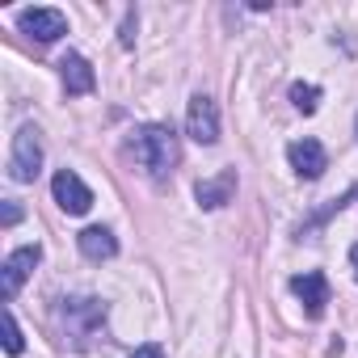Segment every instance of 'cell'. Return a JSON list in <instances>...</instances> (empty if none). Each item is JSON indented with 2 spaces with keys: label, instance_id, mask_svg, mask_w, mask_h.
I'll use <instances>...</instances> for the list:
<instances>
[{
  "label": "cell",
  "instance_id": "obj_1",
  "mask_svg": "<svg viewBox=\"0 0 358 358\" xmlns=\"http://www.w3.org/2000/svg\"><path fill=\"white\" fill-rule=\"evenodd\" d=\"M127 156L148 173V177H169L177 169V160H182V139H177V131L169 122H143L131 131L127 139Z\"/></svg>",
  "mask_w": 358,
  "mask_h": 358
},
{
  "label": "cell",
  "instance_id": "obj_2",
  "mask_svg": "<svg viewBox=\"0 0 358 358\" xmlns=\"http://www.w3.org/2000/svg\"><path fill=\"white\" fill-rule=\"evenodd\" d=\"M59 324H64V341L85 345V337H93L106 324V303L93 295H72L59 299Z\"/></svg>",
  "mask_w": 358,
  "mask_h": 358
},
{
  "label": "cell",
  "instance_id": "obj_3",
  "mask_svg": "<svg viewBox=\"0 0 358 358\" xmlns=\"http://www.w3.org/2000/svg\"><path fill=\"white\" fill-rule=\"evenodd\" d=\"M38 173H43V139H38V127L26 122V127H17L13 148H9V177L17 186H26Z\"/></svg>",
  "mask_w": 358,
  "mask_h": 358
},
{
  "label": "cell",
  "instance_id": "obj_4",
  "mask_svg": "<svg viewBox=\"0 0 358 358\" xmlns=\"http://www.w3.org/2000/svg\"><path fill=\"white\" fill-rule=\"evenodd\" d=\"M38 262H43V249H38V245H22V249H13V253L5 257V266H0V295H5V303L17 299L22 282L34 274Z\"/></svg>",
  "mask_w": 358,
  "mask_h": 358
},
{
  "label": "cell",
  "instance_id": "obj_5",
  "mask_svg": "<svg viewBox=\"0 0 358 358\" xmlns=\"http://www.w3.org/2000/svg\"><path fill=\"white\" fill-rule=\"evenodd\" d=\"M186 135L194 143H220V106L207 97V93H194L190 106H186Z\"/></svg>",
  "mask_w": 358,
  "mask_h": 358
},
{
  "label": "cell",
  "instance_id": "obj_6",
  "mask_svg": "<svg viewBox=\"0 0 358 358\" xmlns=\"http://www.w3.org/2000/svg\"><path fill=\"white\" fill-rule=\"evenodd\" d=\"M51 194H55V203H59L68 215H85V211L93 207V190L80 182L72 169H59V173L51 177Z\"/></svg>",
  "mask_w": 358,
  "mask_h": 358
},
{
  "label": "cell",
  "instance_id": "obj_7",
  "mask_svg": "<svg viewBox=\"0 0 358 358\" xmlns=\"http://www.w3.org/2000/svg\"><path fill=\"white\" fill-rule=\"evenodd\" d=\"M287 160L303 182H316V177H324V169H329V152H324L320 139H295L287 148Z\"/></svg>",
  "mask_w": 358,
  "mask_h": 358
},
{
  "label": "cell",
  "instance_id": "obj_8",
  "mask_svg": "<svg viewBox=\"0 0 358 358\" xmlns=\"http://www.w3.org/2000/svg\"><path fill=\"white\" fill-rule=\"evenodd\" d=\"M22 30L30 34V38H38V43H55V38H64L68 34V17L59 13V9H22Z\"/></svg>",
  "mask_w": 358,
  "mask_h": 358
},
{
  "label": "cell",
  "instance_id": "obj_9",
  "mask_svg": "<svg viewBox=\"0 0 358 358\" xmlns=\"http://www.w3.org/2000/svg\"><path fill=\"white\" fill-rule=\"evenodd\" d=\"M232 194H236V169H224L220 177H207V182L194 186V199H199V207H207V211L228 207Z\"/></svg>",
  "mask_w": 358,
  "mask_h": 358
},
{
  "label": "cell",
  "instance_id": "obj_10",
  "mask_svg": "<svg viewBox=\"0 0 358 358\" xmlns=\"http://www.w3.org/2000/svg\"><path fill=\"white\" fill-rule=\"evenodd\" d=\"M59 76H64L68 97H85V93H93V85H97V76H93L89 59H85V55H76V51H68V55L59 59Z\"/></svg>",
  "mask_w": 358,
  "mask_h": 358
},
{
  "label": "cell",
  "instance_id": "obj_11",
  "mask_svg": "<svg viewBox=\"0 0 358 358\" xmlns=\"http://www.w3.org/2000/svg\"><path fill=\"white\" fill-rule=\"evenodd\" d=\"M291 291L303 299L308 316H320V312H324V303H329V282H324V274H320V270L295 274V278H291Z\"/></svg>",
  "mask_w": 358,
  "mask_h": 358
},
{
  "label": "cell",
  "instance_id": "obj_12",
  "mask_svg": "<svg viewBox=\"0 0 358 358\" xmlns=\"http://www.w3.org/2000/svg\"><path fill=\"white\" fill-rule=\"evenodd\" d=\"M76 245H80V253H85L89 262H110V257L118 253V241H114V232H110V228H101V224L85 228V232L76 236Z\"/></svg>",
  "mask_w": 358,
  "mask_h": 358
},
{
  "label": "cell",
  "instance_id": "obj_13",
  "mask_svg": "<svg viewBox=\"0 0 358 358\" xmlns=\"http://www.w3.org/2000/svg\"><path fill=\"white\" fill-rule=\"evenodd\" d=\"M291 106H295L299 114H316V106H320V85L295 80V85H291Z\"/></svg>",
  "mask_w": 358,
  "mask_h": 358
},
{
  "label": "cell",
  "instance_id": "obj_14",
  "mask_svg": "<svg viewBox=\"0 0 358 358\" xmlns=\"http://www.w3.org/2000/svg\"><path fill=\"white\" fill-rule=\"evenodd\" d=\"M0 329H5V354H22L26 341H22V329H17V316L5 308V316H0Z\"/></svg>",
  "mask_w": 358,
  "mask_h": 358
},
{
  "label": "cell",
  "instance_id": "obj_15",
  "mask_svg": "<svg viewBox=\"0 0 358 358\" xmlns=\"http://www.w3.org/2000/svg\"><path fill=\"white\" fill-rule=\"evenodd\" d=\"M354 199H358V186H354V190H350V194H341V199H333V203H329V207H324V211H316V215H312V220H308V224H303V228H299V236H303V232H312V228H320V224H324V220H329V215H333V211H341V207H350V203H354Z\"/></svg>",
  "mask_w": 358,
  "mask_h": 358
},
{
  "label": "cell",
  "instance_id": "obj_16",
  "mask_svg": "<svg viewBox=\"0 0 358 358\" xmlns=\"http://www.w3.org/2000/svg\"><path fill=\"white\" fill-rule=\"evenodd\" d=\"M17 220H22V207H17V203L9 199V203H5V220H0V224H5V228H13Z\"/></svg>",
  "mask_w": 358,
  "mask_h": 358
},
{
  "label": "cell",
  "instance_id": "obj_17",
  "mask_svg": "<svg viewBox=\"0 0 358 358\" xmlns=\"http://www.w3.org/2000/svg\"><path fill=\"white\" fill-rule=\"evenodd\" d=\"M131 358H164V350H160L156 341H148V345H139V350H135Z\"/></svg>",
  "mask_w": 358,
  "mask_h": 358
},
{
  "label": "cell",
  "instance_id": "obj_18",
  "mask_svg": "<svg viewBox=\"0 0 358 358\" xmlns=\"http://www.w3.org/2000/svg\"><path fill=\"white\" fill-rule=\"evenodd\" d=\"M135 43V13H127V22H122V47H131Z\"/></svg>",
  "mask_w": 358,
  "mask_h": 358
},
{
  "label": "cell",
  "instance_id": "obj_19",
  "mask_svg": "<svg viewBox=\"0 0 358 358\" xmlns=\"http://www.w3.org/2000/svg\"><path fill=\"white\" fill-rule=\"evenodd\" d=\"M350 262H354V278H358V245L350 249Z\"/></svg>",
  "mask_w": 358,
  "mask_h": 358
},
{
  "label": "cell",
  "instance_id": "obj_20",
  "mask_svg": "<svg viewBox=\"0 0 358 358\" xmlns=\"http://www.w3.org/2000/svg\"><path fill=\"white\" fill-rule=\"evenodd\" d=\"M354 135H358V118H354Z\"/></svg>",
  "mask_w": 358,
  "mask_h": 358
}]
</instances>
